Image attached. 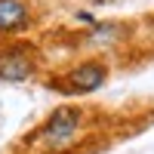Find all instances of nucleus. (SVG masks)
Segmentation results:
<instances>
[{"instance_id": "1", "label": "nucleus", "mask_w": 154, "mask_h": 154, "mask_svg": "<svg viewBox=\"0 0 154 154\" xmlns=\"http://www.w3.org/2000/svg\"><path fill=\"white\" fill-rule=\"evenodd\" d=\"M86 130H89V108L62 102L28 136V145L34 154H62V151H71L80 142Z\"/></svg>"}, {"instance_id": "4", "label": "nucleus", "mask_w": 154, "mask_h": 154, "mask_svg": "<svg viewBox=\"0 0 154 154\" xmlns=\"http://www.w3.org/2000/svg\"><path fill=\"white\" fill-rule=\"evenodd\" d=\"M40 25V3L37 0H0V43L25 40Z\"/></svg>"}, {"instance_id": "3", "label": "nucleus", "mask_w": 154, "mask_h": 154, "mask_svg": "<svg viewBox=\"0 0 154 154\" xmlns=\"http://www.w3.org/2000/svg\"><path fill=\"white\" fill-rule=\"evenodd\" d=\"M43 68V53L34 40H3L0 43V80L25 83Z\"/></svg>"}, {"instance_id": "2", "label": "nucleus", "mask_w": 154, "mask_h": 154, "mask_svg": "<svg viewBox=\"0 0 154 154\" xmlns=\"http://www.w3.org/2000/svg\"><path fill=\"white\" fill-rule=\"evenodd\" d=\"M108 80H111V59L102 53H93L71 62L56 80H49V86L62 96H93Z\"/></svg>"}, {"instance_id": "5", "label": "nucleus", "mask_w": 154, "mask_h": 154, "mask_svg": "<svg viewBox=\"0 0 154 154\" xmlns=\"http://www.w3.org/2000/svg\"><path fill=\"white\" fill-rule=\"evenodd\" d=\"M136 31H139V22H133V19H108V22H96L93 28H86L83 43L93 49H114V46L126 43Z\"/></svg>"}]
</instances>
